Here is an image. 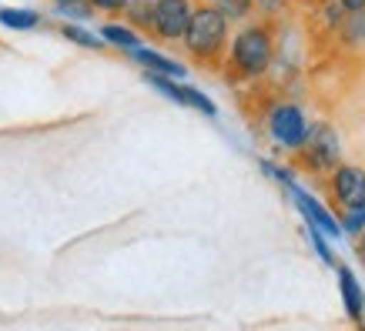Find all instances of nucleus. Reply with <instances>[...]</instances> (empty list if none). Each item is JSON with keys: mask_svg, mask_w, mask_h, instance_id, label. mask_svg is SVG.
I'll return each mask as SVG.
<instances>
[{"mask_svg": "<svg viewBox=\"0 0 365 331\" xmlns=\"http://www.w3.org/2000/svg\"><path fill=\"white\" fill-rule=\"evenodd\" d=\"M181 44L188 47L191 57H201V61L222 54V47L228 44V17H225L215 4L195 7L188 27L181 33Z\"/></svg>", "mask_w": 365, "mask_h": 331, "instance_id": "nucleus-1", "label": "nucleus"}, {"mask_svg": "<svg viewBox=\"0 0 365 331\" xmlns=\"http://www.w3.org/2000/svg\"><path fill=\"white\" fill-rule=\"evenodd\" d=\"M0 23L11 27V31H34L41 23V14L27 11V7H4L0 11Z\"/></svg>", "mask_w": 365, "mask_h": 331, "instance_id": "nucleus-10", "label": "nucleus"}, {"mask_svg": "<svg viewBox=\"0 0 365 331\" xmlns=\"http://www.w3.org/2000/svg\"><path fill=\"white\" fill-rule=\"evenodd\" d=\"M191 11H195L191 0H151V31L161 41H181Z\"/></svg>", "mask_w": 365, "mask_h": 331, "instance_id": "nucleus-4", "label": "nucleus"}, {"mask_svg": "<svg viewBox=\"0 0 365 331\" xmlns=\"http://www.w3.org/2000/svg\"><path fill=\"white\" fill-rule=\"evenodd\" d=\"M345 14H355V11H365V0H339Z\"/></svg>", "mask_w": 365, "mask_h": 331, "instance_id": "nucleus-19", "label": "nucleus"}, {"mask_svg": "<svg viewBox=\"0 0 365 331\" xmlns=\"http://www.w3.org/2000/svg\"><path fill=\"white\" fill-rule=\"evenodd\" d=\"M54 14L64 17L67 23H84L94 14L91 0H54Z\"/></svg>", "mask_w": 365, "mask_h": 331, "instance_id": "nucleus-11", "label": "nucleus"}, {"mask_svg": "<svg viewBox=\"0 0 365 331\" xmlns=\"http://www.w3.org/2000/svg\"><path fill=\"white\" fill-rule=\"evenodd\" d=\"M309 238L315 241V248H319V258L325 261V265H335V254L329 251V244H325V238H322L319 228H309Z\"/></svg>", "mask_w": 365, "mask_h": 331, "instance_id": "nucleus-16", "label": "nucleus"}, {"mask_svg": "<svg viewBox=\"0 0 365 331\" xmlns=\"http://www.w3.org/2000/svg\"><path fill=\"white\" fill-rule=\"evenodd\" d=\"M342 231H365V204H359V208H349V214L342 218Z\"/></svg>", "mask_w": 365, "mask_h": 331, "instance_id": "nucleus-15", "label": "nucleus"}, {"mask_svg": "<svg viewBox=\"0 0 365 331\" xmlns=\"http://www.w3.org/2000/svg\"><path fill=\"white\" fill-rule=\"evenodd\" d=\"M305 131H309V121H305L302 107H295V104H278V107H272V114H268V134H272V141H275L278 147L299 151L302 141H305Z\"/></svg>", "mask_w": 365, "mask_h": 331, "instance_id": "nucleus-3", "label": "nucleus"}, {"mask_svg": "<svg viewBox=\"0 0 365 331\" xmlns=\"http://www.w3.org/2000/svg\"><path fill=\"white\" fill-rule=\"evenodd\" d=\"M61 37H67L71 44H81V47H88V51H101V47H104V41H101L98 33L84 31L81 23H64V27H61Z\"/></svg>", "mask_w": 365, "mask_h": 331, "instance_id": "nucleus-12", "label": "nucleus"}, {"mask_svg": "<svg viewBox=\"0 0 365 331\" xmlns=\"http://www.w3.org/2000/svg\"><path fill=\"white\" fill-rule=\"evenodd\" d=\"M218 11L228 17V21H238V17H245V14L252 11V4L255 0H211Z\"/></svg>", "mask_w": 365, "mask_h": 331, "instance_id": "nucleus-14", "label": "nucleus"}, {"mask_svg": "<svg viewBox=\"0 0 365 331\" xmlns=\"http://www.w3.org/2000/svg\"><path fill=\"white\" fill-rule=\"evenodd\" d=\"M302 147H305V154H309L312 164L322 167V171H332V167L339 164V137H335V131L325 127V124H312L309 131H305Z\"/></svg>", "mask_w": 365, "mask_h": 331, "instance_id": "nucleus-5", "label": "nucleus"}, {"mask_svg": "<svg viewBox=\"0 0 365 331\" xmlns=\"http://www.w3.org/2000/svg\"><path fill=\"white\" fill-rule=\"evenodd\" d=\"M128 54L134 57V64H141L144 70H151V74H168V78H178V80H185V74H188L178 61L158 54V51H151V47H144V44L134 47V51H128Z\"/></svg>", "mask_w": 365, "mask_h": 331, "instance_id": "nucleus-7", "label": "nucleus"}, {"mask_svg": "<svg viewBox=\"0 0 365 331\" xmlns=\"http://www.w3.org/2000/svg\"><path fill=\"white\" fill-rule=\"evenodd\" d=\"M255 4H258L265 14H278L282 7H285V0H255Z\"/></svg>", "mask_w": 365, "mask_h": 331, "instance_id": "nucleus-18", "label": "nucleus"}, {"mask_svg": "<svg viewBox=\"0 0 365 331\" xmlns=\"http://www.w3.org/2000/svg\"><path fill=\"white\" fill-rule=\"evenodd\" d=\"M272 33L262 27V23H248L232 37V67L245 78H258L265 74L268 64H272Z\"/></svg>", "mask_w": 365, "mask_h": 331, "instance_id": "nucleus-2", "label": "nucleus"}, {"mask_svg": "<svg viewBox=\"0 0 365 331\" xmlns=\"http://www.w3.org/2000/svg\"><path fill=\"white\" fill-rule=\"evenodd\" d=\"M98 37L104 41V44L111 47H121V51H134V47L144 44V37L134 27H128V23H104L98 31Z\"/></svg>", "mask_w": 365, "mask_h": 331, "instance_id": "nucleus-9", "label": "nucleus"}, {"mask_svg": "<svg viewBox=\"0 0 365 331\" xmlns=\"http://www.w3.org/2000/svg\"><path fill=\"white\" fill-rule=\"evenodd\" d=\"M332 171H335V177H332L335 201H339L345 211L365 204V171H362V167L339 164V167H332Z\"/></svg>", "mask_w": 365, "mask_h": 331, "instance_id": "nucleus-6", "label": "nucleus"}, {"mask_svg": "<svg viewBox=\"0 0 365 331\" xmlns=\"http://www.w3.org/2000/svg\"><path fill=\"white\" fill-rule=\"evenodd\" d=\"M339 288H342L345 311H349L355 321H362V315H365V291H362V285L355 281L352 271H349V268H342V265H339Z\"/></svg>", "mask_w": 365, "mask_h": 331, "instance_id": "nucleus-8", "label": "nucleus"}, {"mask_svg": "<svg viewBox=\"0 0 365 331\" xmlns=\"http://www.w3.org/2000/svg\"><path fill=\"white\" fill-rule=\"evenodd\" d=\"M359 234H362V241H359V258L365 261V231H359Z\"/></svg>", "mask_w": 365, "mask_h": 331, "instance_id": "nucleus-20", "label": "nucleus"}, {"mask_svg": "<svg viewBox=\"0 0 365 331\" xmlns=\"http://www.w3.org/2000/svg\"><path fill=\"white\" fill-rule=\"evenodd\" d=\"M124 14H128V21H131V23H138V27H148V31H151V0H128Z\"/></svg>", "mask_w": 365, "mask_h": 331, "instance_id": "nucleus-13", "label": "nucleus"}, {"mask_svg": "<svg viewBox=\"0 0 365 331\" xmlns=\"http://www.w3.org/2000/svg\"><path fill=\"white\" fill-rule=\"evenodd\" d=\"M91 7H94V11L118 14V11H124V7H128V0H91Z\"/></svg>", "mask_w": 365, "mask_h": 331, "instance_id": "nucleus-17", "label": "nucleus"}]
</instances>
